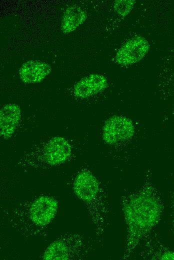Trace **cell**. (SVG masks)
Wrapping results in <instances>:
<instances>
[{
  "label": "cell",
  "mask_w": 174,
  "mask_h": 260,
  "mask_svg": "<svg viewBox=\"0 0 174 260\" xmlns=\"http://www.w3.org/2000/svg\"><path fill=\"white\" fill-rule=\"evenodd\" d=\"M160 205L150 194L142 192L132 196L124 206L130 242H136L158 222Z\"/></svg>",
  "instance_id": "1"
},
{
  "label": "cell",
  "mask_w": 174,
  "mask_h": 260,
  "mask_svg": "<svg viewBox=\"0 0 174 260\" xmlns=\"http://www.w3.org/2000/svg\"><path fill=\"white\" fill-rule=\"evenodd\" d=\"M134 126L128 118L114 116L105 122L102 128L104 140L109 144H114L132 137Z\"/></svg>",
  "instance_id": "2"
},
{
  "label": "cell",
  "mask_w": 174,
  "mask_h": 260,
  "mask_svg": "<svg viewBox=\"0 0 174 260\" xmlns=\"http://www.w3.org/2000/svg\"><path fill=\"white\" fill-rule=\"evenodd\" d=\"M57 209L58 202L55 199L48 196H40L30 206L28 218L34 226H44L54 219Z\"/></svg>",
  "instance_id": "3"
},
{
  "label": "cell",
  "mask_w": 174,
  "mask_h": 260,
  "mask_svg": "<svg viewBox=\"0 0 174 260\" xmlns=\"http://www.w3.org/2000/svg\"><path fill=\"white\" fill-rule=\"evenodd\" d=\"M149 49L150 44L144 38H132L119 48L115 56L116 61L122 66L133 64L142 60Z\"/></svg>",
  "instance_id": "4"
},
{
  "label": "cell",
  "mask_w": 174,
  "mask_h": 260,
  "mask_svg": "<svg viewBox=\"0 0 174 260\" xmlns=\"http://www.w3.org/2000/svg\"><path fill=\"white\" fill-rule=\"evenodd\" d=\"M71 154V146L64 138L56 136L52 138L44 146L42 158L47 164L53 166L65 162Z\"/></svg>",
  "instance_id": "5"
},
{
  "label": "cell",
  "mask_w": 174,
  "mask_h": 260,
  "mask_svg": "<svg viewBox=\"0 0 174 260\" xmlns=\"http://www.w3.org/2000/svg\"><path fill=\"white\" fill-rule=\"evenodd\" d=\"M76 196L84 202L94 200L99 192V184L96 177L88 170H82L76 176L74 183Z\"/></svg>",
  "instance_id": "6"
},
{
  "label": "cell",
  "mask_w": 174,
  "mask_h": 260,
  "mask_svg": "<svg viewBox=\"0 0 174 260\" xmlns=\"http://www.w3.org/2000/svg\"><path fill=\"white\" fill-rule=\"evenodd\" d=\"M108 86V80L102 74H91L80 80L74 86V93L78 98H86L103 91Z\"/></svg>",
  "instance_id": "7"
},
{
  "label": "cell",
  "mask_w": 174,
  "mask_h": 260,
  "mask_svg": "<svg viewBox=\"0 0 174 260\" xmlns=\"http://www.w3.org/2000/svg\"><path fill=\"white\" fill-rule=\"evenodd\" d=\"M52 68L48 64L38 60L24 62L19 70L21 80L27 84L42 82L50 72Z\"/></svg>",
  "instance_id": "8"
},
{
  "label": "cell",
  "mask_w": 174,
  "mask_h": 260,
  "mask_svg": "<svg viewBox=\"0 0 174 260\" xmlns=\"http://www.w3.org/2000/svg\"><path fill=\"white\" fill-rule=\"evenodd\" d=\"M20 118V110L18 105L8 104L4 106L0 112L1 136L4 139L10 138L18 124Z\"/></svg>",
  "instance_id": "9"
},
{
  "label": "cell",
  "mask_w": 174,
  "mask_h": 260,
  "mask_svg": "<svg viewBox=\"0 0 174 260\" xmlns=\"http://www.w3.org/2000/svg\"><path fill=\"white\" fill-rule=\"evenodd\" d=\"M86 18V12L80 7L72 6L67 8L62 17V31L64 34L72 32L85 22Z\"/></svg>",
  "instance_id": "10"
},
{
  "label": "cell",
  "mask_w": 174,
  "mask_h": 260,
  "mask_svg": "<svg viewBox=\"0 0 174 260\" xmlns=\"http://www.w3.org/2000/svg\"><path fill=\"white\" fill-rule=\"evenodd\" d=\"M135 4L134 0H116L114 2V8L118 14L124 18L130 13Z\"/></svg>",
  "instance_id": "11"
},
{
  "label": "cell",
  "mask_w": 174,
  "mask_h": 260,
  "mask_svg": "<svg viewBox=\"0 0 174 260\" xmlns=\"http://www.w3.org/2000/svg\"><path fill=\"white\" fill-rule=\"evenodd\" d=\"M162 260H174V252L168 251L164 253L161 256Z\"/></svg>",
  "instance_id": "12"
},
{
  "label": "cell",
  "mask_w": 174,
  "mask_h": 260,
  "mask_svg": "<svg viewBox=\"0 0 174 260\" xmlns=\"http://www.w3.org/2000/svg\"></svg>",
  "instance_id": "13"
}]
</instances>
